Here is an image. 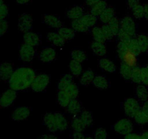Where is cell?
<instances>
[{"instance_id":"obj_1","label":"cell","mask_w":148,"mask_h":139,"mask_svg":"<svg viewBox=\"0 0 148 139\" xmlns=\"http://www.w3.org/2000/svg\"><path fill=\"white\" fill-rule=\"evenodd\" d=\"M36 77V72L33 69L26 67H21L14 71L9 80L11 89L14 91H23L30 87Z\"/></svg>"},{"instance_id":"obj_2","label":"cell","mask_w":148,"mask_h":139,"mask_svg":"<svg viewBox=\"0 0 148 139\" xmlns=\"http://www.w3.org/2000/svg\"><path fill=\"white\" fill-rule=\"evenodd\" d=\"M43 122L48 130L52 133L64 131L69 126L67 119L62 113H47L43 117Z\"/></svg>"},{"instance_id":"obj_3","label":"cell","mask_w":148,"mask_h":139,"mask_svg":"<svg viewBox=\"0 0 148 139\" xmlns=\"http://www.w3.org/2000/svg\"><path fill=\"white\" fill-rule=\"evenodd\" d=\"M136 32V25L132 17L125 16L120 20V30L118 37L120 41L130 40L134 37Z\"/></svg>"},{"instance_id":"obj_4","label":"cell","mask_w":148,"mask_h":139,"mask_svg":"<svg viewBox=\"0 0 148 139\" xmlns=\"http://www.w3.org/2000/svg\"><path fill=\"white\" fill-rule=\"evenodd\" d=\"M50 78L48 75L44 73L36 75L34 80L32 82L30 88L36 92H41L44 91L49 85Z\"/></svg>"},{"instance_id":"obj_5","label":"cell","mask_w":148,"mask_h":139,"mask_svg":"<svg viewBox=\"0 0 148 139\" xmlns=\"http://www.w3.org/2000/svg\"><path fill=\"white\" fill-rule=\"evenodd\" d=\"M114 129L116 133L123 136H127L132 132L133 125L130 120L127 118H123L115 123Z\"/></svg>"},{"instance_id":"obj_6","label":"cell","mask_w":148,"mask_h":139,"mask_svg":"<svg viewBox=\"0 0 148 139\" xmlns=\"http://www.w3.org/2000/svg\"><path fill=\"white\" fill-rule=\"evenodd\" d=\"M123 107L125 114L130 117H133V118L141 109L138 101L133 98H129L126 99L124 102Z\"/></svg>"},{"instance_id":"obj_7","label":"cell","mask_w":148,"mask_h":139,"mask_svg":"<svg viewBox=\"0 0 148 139\" xmlns=\"http://www.w3.org/2000/svg\"><path fill=\"white\" fill-rule=\"evenodd\" d=\"M17 98L16 91L13 89H8L4 91L0 96V107L7 108L14 103Z\"/></svg>"},{"instance_id":"obj_8","label":"cell","mask_w":148,"mask_h":139,"mask_svg":"<svg viewBox=\"0 0 148 139\" xmlns=\"http://www.w3.org/2000/svg\"><path fill=\"white\" fill-rule=\"evenodd\" d=\"M36 51L34 47L23 43L20 48V58L23 62H30L34 58Z\"/></svg>"},{"instance_id":"obj_9","label":"cell","mask_w":148,"mask_h":139,"mask_svg":"<svg viewBox=\"0 0 148 139\" xmlns=\"http://www.w3.org/2000/svg\"><path fill=\"white\" fill-rule=\"evenodd\" d=\"M33 25V18L28 14H22L18 21V28L23 33H27L31 29Z\"/></svg>"},{"instance_id":"obj_10","label":"cell","mask_w":148,"mask_h":139,"mask_svg":"<svg viewBox=\"0 0 148 139\" xmlns=\"http://www.w3.org/2000/svg\"><path fill=\"white\" fill-rule=\"evenodd\" d=\"M30 110L27 107H20L16 108L12 114V118L14 121H22L30 116Z\"/></svg>"},{"instance_id":"obj_11","label":"cell","mask_w":148,"mask_h":139,"mask_svg":"<svg viewBox=\"0 0 148 139\" xmlns=\"http://www.w3.org/2000/svg\"><path fill=\"white\" fill-rule=\"evenodd\" d=\"M14 72L13 65L10 62H3L0 65V78L3 81H9Z\"/></svg>"},{"instance_id":"obj_12","label":"cell","mask_w":148,"mask_h":139,"mask_svg":"<svg viewBox=\"0 0 148 139\" xmlns=\"http://www.w3.org/2000/svg\"><path fill=\"white\" fill-rule=\"evenodd\" d=\"M137 56L138 55L136 54L134 52L129 49L119 59L122 61L123 63L126 65H130L131 67H135L137 66Z\"/></svg>"},{"instance_id":"obj_13","label":"cell","mask_w":148,"mask_h":139,"mask_svg":"<svg viewBox=\"0 0 148 139\" xmlns=\"http://www.w3.org/2000/svg\"><path fill=\"white\" fill-rule=\"evenodd\" d=\"M56 57V52L53 48H46L41 51L39 56V59L41 62L49 63L54 60Z\"/></svg>"},{"instance_id":"obj_14","label":"cell","mask_w":148,"mask_h":139,"mask_svg":"<svg viewBox=\"0 0 148 139\" xmlns=\"http://www.w3.org/2000/svg\"><path fill=\"white\" fill-rule=\"evenodd\" d=\"M23 39H24L25 43L30 45L33 47L38 46L40 43V36L37 33H33V32L28 31L25 33Z\"/></svg>"},{"instance_id":"obj_15","label":"cell","mask_w":148,"mask_h":139,"mask_svg":"<svg viewBox=\"0 0 148 139\" xmlns=\"http://www.w3.org/2000/svg\"><path fill=\"white\" fill-rule=\"evenodd\" d=\"M72 99H74V98L70 94H69V93L65 91H59L57 100L58 103L62 107L66 108Z\"/></svg>"},{"instance_id":"obj_16","label":"cell","mask_w":148,"mask_h":139,"mask_svg":"<svg viewBox=\"0 0 148 139\" xmlns=\"http://www.w3.org/2000/svg\"><path fill=\"white\" fill-rule=\"evenodd\" d=\"M66 111L70 114L77 115L82 111V104L77 98H74L66 107Z\"/></svg>"},{"instance_id":"obj_17","label":"cell","mask_w":148,"mask_h":139,"mask_svg":"<svg viewBox=\"0 0 148 139\" xmlns=\"http://www.w3.org/2000/svg\"><path fill=\"white\" fill-rule=\"evenodd\" d=\"M43 21L49 26L54 28H60L62 26V23L59 17L51 14H46L43 16Z\"/></svg>"},{"instance_id":"obj_18","label":"cell","mask_w":148,"mask_h":139,"mask_svg":"<svg viewBox=\"0 0 148 139\" xmlns=\"http://www.w3.org/2000/svg\"><path fill=\"white\" fill-rule=\"evenodd\" d=\"M85 14V10L81 6H75L69 9L66 12V15L69 18L76 20L82 17Z\"/></svg>"},{"instance_id":"obj_19","label":"cell","mask_w":148,"mask_h":139,"mask_svg":"<svg viewBox=\"0 0 148 139\" xmlns=\"http://www.w3.org/2000/svg\"><path fill=\"white\" fill-rule=\"evenodd\" d=\"M91 49L95 54L98 56H104L106 54V46L103 42H99L94 41L91 43Z\"/></svg>"},{"instance_id":"obj_20","label":"cell","mask_w":148,"mask_h":139,"mask_svg":"<svg viewBox=\"0 0 148 139\" xmlns=\"http://www.w3.org/2000/svg\"><path fill=\"white\" fill-rule=\"evenodd\" d=\"M99 66L103 71L107 72H114L116 71V65L114 62L106 58L100 59Z\"/></svg>"},{"instance_id":"obj_21","label":"cell","mask_w":148,"mask_h":139,"mask_svg":"<svg viewBox=\"0 0 148 139\" xmlns=\"http://www.w3.org/2000/svg\"><path fill=\"white\" fill-rule=\"evenodd\" d=\"M48 40L56 46H63L66 41L61 36L59 33H49L47 36Z\"/></svg>"},{"instance_id":"obj_22","label":"cell","mask_w":148,"mask_h":139,"mask_svg":"<svg viewBox=\"0 0 148 139\" xmlns=\"http://www.w3.org/2000/svg\"><path fill=\"white\" fill-rule=\"evenodd\" d=\"M107 7H108V4H107L106 1H104V0H101L97 4H95V5L91 7V14L96 16V17L97 16H100L101 13L106 9Z\"/></svg>"},{"instance_id":"obj_23","label":"cell","mask_w":148,"mask_h":139,"mask_svg":"<svg viewBox=\"0 0 148 139\" xmlns=\"http://www.w3.org/2000/svg\"><path fill=\"white\" fill-rule=\"evenodd\" d=\"M114 17H115V11L114 9L111 7H107L106 9L100 15V19L102 23L108 24L110 20H112Z\"/></svg>"},{"instance_id":"obj_24","label":"cell","mask_w":148,"mask_h":139,"mask_svg":"<svg viewBox=\"0 0 148 139\" xmlns=\"http://www.w3.org/2000/svg\"><path fill=\"white\" fill-rule=\"evenodd\" d=\"M94 78H95L94 72L91 70H88L82 75L79 79V83L82 85H88L92 83Z\"/></svg>"},{"instance_id":"obj_25","label":"cell","mask_w":148,"mask_h":139,"mask_svg":"<svg viewBox=\"0 0 148 139\" xmlns=\"http://www.w3.org/2000/svg\"><path fill=\"white\" fill-rule=\"evenodd\" d=\"M92 83L98 89H106L109 87V82L108 80L103 76H95L94 78Z\"/></svg>"},{"instance_id":"obj_26","label":"cell","mask_w":148,"mask_h":139,"mask_svg":"<svg viewBox=\"0 0 148 139\" xmlns=\"http://www.w3.org/2000/svg\"><path fill=\"white\" fill-rule=\"evenodd\" d=\"M71 127H72L74 132H78V133H83L86 129V126L84 125V123L82 122L79 117H75L72 120Z\"/></svg>"},{"instance_id":"obj_27","label":"cell","mask_w":148,"mask_h":139,"mask_svg":"<svg viewBox=\"0 0 148 139\" xmlns=\"http://www.w3.org/2000/svg\"><path fill=\"white\" fill-rule=\"evenodd\" d=\"M72 27L74 30L81 32V33H85V32H88V30H89V28L85 25V23L82 21L80 18L73 20V21L72 22Z\"/></svg>"},{"instance_id":"obj_28","label":"cell","mask_w":148,"mask_h":139,"mask_svg":"<svg viewBox=\"0 0 148 139\" xmlns=\"http://www.w3.org/2000/svg\"><path fill=\"white\" fill-rule=\"evenodd\" d=\"M134 67H131L122 62L120 67V73L122 78L125 80H131Z\"/></svg>"},{"instance_id":"obj_29","label":"cell","mask_w":148,"mask_h":139,"mask_svg":"<svg viewBox=\"0 0 148 139\" xmlns=\"http://www.w3.org/2000/svg\"><path fill=\"white\" fill-rule=\"evenodd\" d=\"M79 117L82 120V122L84 123V125L86 126V127H90L92 125V123H93V118H92V113L88 111H86V110L82 111Z\"/></svg>"},{"instance_id":"obj_30","label":"cell","mask_w":148,"mask_h":139,"mask_svg":"<svg viewBox=\"0 0 148 139\" xmlns=\"http://www.w3.org/2000/svg\"><path fill=\"white\" fill-rule=\"evenodd\" d=\"M82 21L85 24L88 28H93L97 23L96 16L92 14H85L82 17H80Z\"/></svg>"},{"instance_id":"obj_31","label":"cell","mask_w":148,"mask_h":139,"mask_svg":"<svg viewBox=\"0 0 148 139\" xmlns=\"http://www.w3.org/2000/svg\"><path fill=\"white\" fill-rule=\"evenodd\" d=\"M58 33L65 41H70L75 37V30L69 28H60Z\"/></svg>"},{"instance_id":"obj_32","label":"cell","mask_w":148,"mask_h":139,"mask_svg":"<svg viewBox=\"0 0 148 139\" xmlns=\"http://www.w3.org/2000/svg\"><path fill=\"white\" fill-rule=\"evenodd\" d=\"M136 95L140 101H146L148 100V90L144 85H140L136 89Z\"/></svg>"},{"instance_id":"obj_33","label":"cell","mask_w":148,"mask_h":139,"mask_svg":"<svg viewBox=\"0 0 148 139\" xmlns=\"http://www.w3.org/2000/svg\"><path fill=\"white\" fill-rule=\"evenodd\" d=\"M137 42H138L139 46H140L141 53L145 52L148 51V41H147V35L140 34L137 36Z\"/></svg>"},{"instance_id":"obj_34","label":"cell","mask_w":148,"mask_h":139,"mask_svg":"<svg viewBox=\"0 0 148 139\" xmlns=\"http://www.w3.org/2000/svg\"><path fill=\"white\" fill-rule=\"evenodd\" d=\"M69 69L71 72L75 76H78L81 74L82 71V66L80 62H77V61L72 59L69 64Z\"/></svg>"},{"instance_id":"obj_35","label":"cell","mask_w":148,"mask_h":139,"mask_svg":"<svg viewBox=\"0 0 148 139\" xmlns=\"http://www.w3.org/2000/svg\"><path fill=\"white\" fill-rule=\"evenodd\" d=\"M92 36L94 41L99 42H105L106 38L102 31L101 28L93 27L92 29Z\"/></svg>"},{"instance_id":"obj_36","label":"cell","mask_w":148,"mask_h":139,"mask_svg":"<svg viewBox=\"0 0 148 139\" xmlns=\"http://www.w3.org/2000/svg\"><path fill=\"white\" fill-rule=\"evenodd\" d=\"M134 120L137 124L143 125L148 123V116L141 108L139 112L134 117Z\"/></svg>"},{"instance_id":"obj_37","label":"cell","mask_w":148,"mask_h":139,"mask_svg":"<svg viewBox=\"0 0 148 139\" xmlns=\"http://www.w3.org/2000/svg\"><path fill=\"white\" fill-rule=\"evenodd\" d=\"M71 56H72L73 60L79 62L80 63L84 62L87 58V54L85 53V52L79 50V49H75V50L72 51V53H71Z\"/></svg>"},{"instance_id":"obj_38","label":"cell","mask_w":148,"mask_h":139,"mask_svg":"<svg viewBox=\"0 0 148 139\" xmlns=\"http://www.w3.org/2000/svg\"><path fill=\"white\" fill-rule=\"evenodd\" d=\"M132 14L135 18L137 19H143L145 17V10L144 5L141 4H137L135 7L132 9Z\"/></svg>"},{"instance_id":"obj_39","label":"cell","mask_w":148,"mask_h":139,"mask_svg":"<svg viewBox=\"0 0 148 139\" xmlns=\"http://www.w3.org/2000/svg\"><path fill=\"white\" fill-rule=\"evenodd\" d=\"M108 25L109 26L114 34L117 36L120 30V20L116 17H114L112 20H110L109 23H108Z\"/></svg>"},{"instance_id":"obj_40","label":"cell","mask_w":148,"mask_h":139,"mask_svg":"<svg viewBox=\"0 0 148 139\" xmlns=\"http://www.w3.org/2000/svg\"><path fill=\"white\" fill-rule=\"evenodd\" d=\"M131 81L135 83H142V68L137 66L134 67Z\"/></svg>"},{"instance_id":"obj_41","label":"cell","mask_w":148,"mask_h":139,"mask_svg":"<svg viewBox=\"0 0 148 139\" xmlns=\"http://www.w3.org/2000/svg\"><path fill=\"white\" fill-rule=\"evenodd\" d=\"M101 29H102V31L106 38V40H111L115 36V35L114 34V33L111 30V28L108 25V24L103 25L101 27Z\"/></svg>"},{"instance_id":"obj_42","label":"cell","mask_w":148,"mask_h":139,"mask_svg":"<svg viewBox=\"0 0 148 139\" xmlns=\"http://www.w3.org/2000/svg\"><path fill=\"white\" fill-rule=\"evenodd\" d=\"M108 133L104 128H98L94 134V138L95 139H106Z\"/></svg>"},{"instance_id":"obj_43","label":"cell","mask_w":148,"mask_h":139,"mask_svg":"<svg viewBox=\"0 0 148 139\" xmlns=\"http://www.w3.org/2000/svg\"><path fill=\"white\" fill-rule=\"evenodd\" d=\"M8 7L4 3V4L0 7V20H5L7 14H8Z\"/></svg>"},{"instance_id":"obj_44","label":"cell","mask_w":148,"mask_h":139,"mask_svg":"<svg viewBox=\"0 0 148 139\" xmlns=\"http://www.w3.org/2000/svg\"><path fill=\"white\" fill-rule=\"evenodd\" d=\"M8 22L5 20H0V37L4 35L8 30Z\"/></svg>"},{"instance_id":"obj_45","label":"cell","mask_w":148,"mask_h":139,"mask_svg":"<svg viewBox=\"0 0 148 139\" xmlns=\"http://www.w3.org/2000/svg\"><path fill=\"white\" fill-rule=\"evenodd\" d=\"M142 83L148 85V70L146 67L142 68Z\"/></svg>"},{"instance_id":"obj_46","label":"cell","mask_w":148,"mask_h":139,"mask_svg":"<svg viewBox=\"0 0 148 139\" xmlns=\"http://www.w3.org/2000/svg\"><path fill=\"white\" fill-rule=\"evenodd\" d=\"M140 0H127V6L129 8L132 9L136 5L140 4Z\"/></svg>"},{"instance_id":"obj_47","label":"cell","mask_w":148,"mask_h":139,"mask_svg":"<svg viewBox=\"0 0 148 139\" xmlns=\"http://www.w3.org/2000/svg\"><path fill=\"white\" fill-rule=\"evenodd\" d=\"M124 139H142L141 136L135 134V133H130V134L125 136Z\"/></svg>"},{"instance_id":"obj_48","label":"cell","mask_w":148,"mask_h":139,"mask_svg":"<svg viewBox=\"0 0 148 139\" xmlns=\"http://www.w3.org/2000/svg\"><path fill=\"white\" fill-rule=\"evenodd\" d=\"M73 138L74 139H86L87 137H85V136L82 134V133L74 132Z\"/></svg>"},{"instance_id":"obj_49","label":"cell","mask_w":148,"mask_h":139,"mask_svg":"<svg viewBox=\"0 0 148 139\" xmlns=\"http://www.w3.org/2000/svg\"><path fill=\"white\" fill-rule=\"evenodd\" d=\"M40 139H59L57 136H54V135H51V134H47V135H43L40 138Z\"/></svg>"},{"instance_id":"obj_50","label":"cell","mask_w":148,"mask_h":139,"mask_svg":"<svg viewBox=\"0 0 148 139\" xmlns=\"http://www.w3.org/2000/svg\"><path fill=\"white\" fill-rule=\"evenodd\" d=\"M101 0H85V3L88 6H90V7H92V6L95 5V4L100 1Z\"/></svg>"},{"instance_id":"obj_51","label":"cell","mask_w":148,"mask_h":139,"mask_svg":"<svg viewBox=\"0 0 148 139\" xmlns=\"http://www.w3.org/2000/svg\"><path fill=\"white\" fill-rule=\"evenodd\" d=\"M144 10H145V17L144 18H145L146 20H148V3L145 4L144 5Z\"/></svg>"},{"instance_id":"obj_52","label":"cell","mask_w":148,"mask_h":139,"mask_svg":"<svg viewBox=\"0 0 148 139\" xmlns=\"http://www.w3.org/2000/svg\"><path fill=\"white\" fill-rule=\"evenodd\" d=\"M142 109H143V111H144L145 112L148 116V100H147V101H146L145 102V104H144V105H143Z\"/></svg>"},{"instance_id":"obj_53","label":"cell","mask_w":148,"mask_h":139,"mask_svg":"<svg viewBox=\"0 0 148 139\" xmlns=\"http://www.w3.org/2000/svg\"><path fill=\"white\" fill-rule=\"evenodd\" d=\"M30 1H31V0H16V1L20 4H27V3L30 2Z\"/></svg>"},{"instance_id":"obj_54","label":"cell","mask_w":148,"mask_h":139,"mask_svg":"<svg viewBox=\"0 0 148 139\" xmlns=\"http://www.w3.org/2000/svg\"><path fill=\"white\" fill-rule=\"evenodd\" d=\"M142 139H148V130L143 132V134L141 135Z\"/></svg>"},{"instance_id":"obj_55","label":"cell","mask_w":148,"mask_h":139,"mask_svg":"<svg viewBox=\"0 0 148 139\" xmlns=\"http://www.w3.org/2000/svg\"><path fill=\"white\" fill-rule=\"evenodd\" d=\"M3 4H4V1H3V0H0V7H1Z\"/></svg>"},{"instance_id":"obj_56","label":"cell","mask_w":148,"mask_h":139,"mask_svg":"<svg viewBox=\"0 0 148 139\" xmlns=\"http://www.w3.org/2000/svg\"><path fill=\"white\" fill-rule=\"evenodd\" d=\"M86 139H95V138H92V137H87Z\"/></svg>"},{"instance_id":"obj_57","label":"cell","mask_w":148,"mask_h":139,"mask_svg":"<svg viewBox=\"0 0 148 139\" xmlns=\"http://www.w3.org/2000/svg\"><path fill=\"white\" fill-rule=\"evenodd\" d=\"M146 67H147V69L148 70V64H147V66H146Z\"/></svg>"},{"instance_id":"obj_58","label":"cell","mask_w":148,"mask_h":139,"mask_svg":"<svg viewBox=\"0 0 148 139\" xmlns=\"http://www.w3.org/2000/svg\"><path fill=\"white\" fill-rule=\"evenodd\" d=\"M147 41H148V35H147Z\"/></svg>"}]
</instances>
